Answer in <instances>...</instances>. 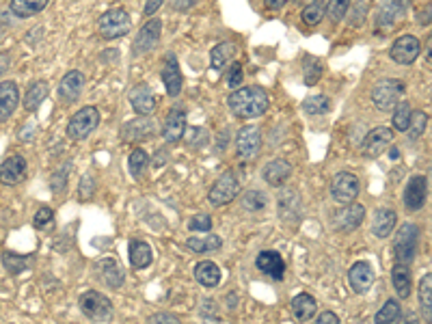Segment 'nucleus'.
<instances>
[{
	"label": "nucleus",
	"mask_w": 432,
	"mask_h": 324,
	"mask_svg": "<svg viewBox=\"0 0 432 324\" xmlns=\"http://www.w3.org/2000/svg\"><path fill=\"white\" fill-rule=\"evenodd\" d=\"M83 89H85V74L78 71V69H71V71H67L61 78V83H58V98L65 104H74L81 98Z\"/></svg>",
	"instance_id": "12"
},
{
	"label": "nucleus",
	"mask_w": 432,
	"mask_h": 324,
	"mask_svg": "<svg viewBox=\"0 0 432 324\" xmlns=\"http://www.w3.org/2000/svg\"><path fill=\"white\" fill-rule=\"evenodd\" d=\"M417 22H419L421 26H426V24H430V22H432V3H430V5H426L421 11H417Z\"/></svg>",
	"instance_id": "55"
},
{
	"label": "nucleus",
	"mask_w": 432,
	"mask_h": 324,
	"mask_svg": "<svg viewBox=\"0 0 432 324\" xmlns=\"http://www.w3.org/2000/svg\"><path fill=\"white\" fill-rule=\"evenodd\" d=\"M240 83H242V65L238 61H234L227 71V85L232 89H236V87H240Z\"/></svg>",
	"instance_id": "50"
},
{
	"label": "nucleus",
	"mask_w": 432,
	"mask_h": 324,
	"mask_svg": "<svg viewBox=\"0 0 432 324\" xmlns=\"http://www.w3.org/2000/svg\"><path fill=\"white\" fill-rule=\"evenodd\" d=\"M132 29V20H130V14L121 7L117 9H108L106 14L100 16V22H98V33L102 39H121L130 33Z\"/></svg>",
	"instance_id": "3"
},
{
	"label": "nucleus",
	"mask_w": 432,
	"mask_h": 324,
	"mask_svg": "<svg viewBox=\"0 0 432 324\" xmlns=\"http://www.w3.org/2000/svg\"><path fill=\"white\" fill-rule=\"evenodd\" d=\"M148 324H182V320H180L175 313H169V311H158V313H154V315L148 320Z\"/></svg>",
	"instance_id": "51"
},
{
	"label": "nucleus",
	"mask_w": 432,
	"mask_h": 324,
	"mask_svg": "<svg viewBox=\"0 0 432 324\" xmlns=\"http://www.w3.org/2000/svg\"><path fill=\"white\" fill-rule=\"evenodd\" d=\"M46 7H48L46 0H14L9 5V11L16 18H31V16H37L39 11H43Z\"/></svg>",
	"instance_id": "35"
},
{
	"label": "nucleus",
	"mask_w": 432,
	"mask_h": 324,
	"mask_svg": "<svg viewBox=\"0 0 432 324\" xmlns=\"http://www.w3.org/2000/svg\"><path fill=\"white\" fill-rule=\"evenodd\" d=\"M93 193H96V178L91 173H85L83 180H81V195L78 197L83 201H87V199H91Z\"/></svg>",
	"instance_id": "49"
},
{
	"label": "nucleus",
	"mask_w": 432,
	"mask_h": 324,
	"mask_svg": "<svg viewBox=\"0 0 432 324\" xmlns=\"http://www.w3.org/2000/svg\"><path fill=\"white\" fill-rule=\"evenodd\" d=\"M262 149V132L257 126H245L236 136V153L245 160H251Z\"/></svg>",
	"instance_id": "11"
},
{
	"label": "nucleus",
	"mask_w": 432,
	"mask_h": 324,
	"mask_svg": "<svg viewBox=\"0 0 432 324\" xmlns=\"http://www.w3.org/2000/svg\"><path fill=\"white\" fill-rule=\"evenodd\" d=\"M283 5H285V0H270V7H274V9L283 7Z\"/></svg>",
	"instance_id": "61"
},
{
	"label": "nucleus",
	"mask_w": 432,
	"mask_h": 324,
	"mask_svg": "<svg viewBox=\"0 0 432 324\" xmlns=\"http://www.w3.org/2000/svg\"><path fill=\"white\" fill-rule=\"evenodd\" d=\"M303 111L307 115H324L331 111V98L326 96H312L303 102Z\"/></svg>",
	"instance_id": "42"
},
{
	"label": "nucleus",
	"mask_w": 432,
	"mask_h": 324,
	"mask_svg": "<svg viewBox=\"0 0 432 324\" xmlns=\"http://www.w3.org/2000/svg\"><path fill=\"white\" fill-rule=\"evenodd\" d=\"M419 307L423 318L432 324V273L426 275L419 283Z\"/></svg>",
	"instance_id": "36"
},
{
	"label": "nucleus",
	"mask_w": 432,
	"mask_h": 324,
	"mask_svg": "<svg viewBox=\"0 0 432 324\" xmlns=\"http://www.w3.org/2000/svg\"><path fill=\"white\" fill-rule=\"evenodd\" d=\"M391 143H394V132L389 128H374L372 132H368L364 141V156L379 158L391 147Z\"/></svg>",
	"instance_id": "16"
},
{
	"label": "nucleus",
	"mask_w": 432,
	"mask_h": 324,
	"mask_svg": "<svg viewBox=\"0 0 432 324\" xmlns=\"http://www.w3.org/2000/svg\"><path fill=\"white\" fill-rule=\"evenodd\" d=\"M292 176V165L283 158L270 160L268 165L262 169V178L268 186H283Z\"/></svg>",
	"instance_id": "22"
},
{
	"label": "nucleus",
	"mask_w": 432,
	"mask_h": 324,
	"mask_svg": "<svg viewBox=\"0 0 432 324\" xmlns=\"http://www.w3.org/2000/svg\"><path fill=\"white\" fill-rule=\"evenodd\" d=\"M160 35H163V22H160V20H150V22H145V24L140 26L138 35L134 37L132 52H134L136 56L152 52V50L158 46Z\"/></svg>",
	"instance_id": "9"
},
{
	"label": "nucleus",
	"mask_w": 432,
	"mask_h": 324,
	"mask_svg": "<svg viewBox=\"0 0 432 324\" xmlns=\"http://www.w3.org/2000/svg\"><path fill=\"white\" fill-rule=\"evenodd\" d=\"M314 324H339V318L333 311H322V313L316 315Z\"/></svg>",
	"instance_id": "54"
},
{
	"label": "nucleus",
	"mask_w": 432,
	"mask_h": 324,
	"mask_svg": "<svg viewBox=\"0 0 432 324\" xmlns=\"http://www.w3.org/2000/svg\"><path fill=\"white\" fill-rule=\"evenodd\" d=\"M156 132V121L150 117H136L130 119L123 128H121V138L128 143H140L145 141L148 136H154Z\"/></svg>",
	"instance_id": "17"
},
{
	"label": "nucleus",
	"mask_w": 432,
	"mask_h": 324,
	"mask_svg": "<svg viewBox=\"0 0 432 324\" xmlns=\"http://www.w3.org/2000/svg\"><path fill=\"white\" fill-rule=\"evenodd\" d=\"M148 165H150V156H148L145 149H138V147H136V149L130 153V158H128V169H130V173H132L136 180L143 178V171L148 169Z\"/></svg>",
	"instance_id": "38"
},
{
	"label": "nucleus",
	"mask_w": 432,
	"mask_h": 324,
	"mask_svg": "<svg viewBox=\"0 0 432 324\" xmlns=\"http://www.w3.org/2000/svg\"><path fill=\"white\" fill-rule=\"evenodd\" d=\"M20 104V89L14 80L0 83V123H5Z\"/></svg>",
	"instance_id": "19"
},
{
	"label": "nucleus",
	"mask_w": 432,
	"mask_h": 324,
	"mask_svg": "<svg viewBox=\"0 0 432 324\" xmlns=\"http://www.w3.org/2000/svg\"><path fill=\"white\" fill-rule=\"evenodd\" d=\"M128 258H130V264L132 268L140 270V268H148L154 260V251L148 242L143 240H132L130 247H128Z\"/></svg>",
	"instance_id": "26"
},
{
	"label": "nucleus",
	"mask_w": 432,
	"mask_h": 324,
	"mask_svg": "<svg viewBox=\"0 0 432 324\" xmlns=\"http://www.w3.org/2000/svg\"><path fill=\"white\" fill-rule=\"evenodd\" d=\"M128 98H130V104H132V108H134V113L138 117L152 115L156 111V104H158V100H156V96H154V91H152L150 85H136L130 91Z\"/></svg>",
	"instance_id": "15"
},
{
	"label": "nucleus",
	"mask_w": 432,
	"mask_h": 324,
	"mask_svg": "<svg viewBox=\"0 0 432 324\" xmlns=\"http://www.w3.org/2000/svg\"><path fill=\"white\" fill-rule=\"evenodd\" d=\"M400 318H402V307L398 300L391 298L379 309V313L374 315V324H398Z\"/></svg>",
	"instance_id": "37"
},
{
	"label": "nucleus",
	"mask_w": 432,
	"mask_h": 324,
	"mask_svg": "<svg viewBox=\"0 0 432 324\" xmlns=\"http://www.w3.org/2000/svg\"><path fill=\"white\" fill-rule=\"evenodd\" d=\"M78 305H81V311L85 313V318H89L91 322H108L113 320V303L108 300V296L96 292V290H89L85 292L81 298H78Z\"/></svg>",
	"instance_id": "5"
},
{
	"label": "nucleus",
	"mask_w": 432,
	"mask_h": 324,
	"mask_svg": "<svg viewBox=\"0 0 432 324\" xmlns=\"http://www.w3.org/2000/svg\"><path fill=\"white\" fill-rule=\"evenodd\" d=\"M163 83H165V89L171 98L180 96L182 91V85H184V78H182V71H180V65H178V59L173 52H169L165 56V65H163Z\"/></svg>",
	"instance_id": "18"
},
{
	"label": "nucleus",
	"mask_w": 432,
	"mask_h": 324,
	"mask_svg": "<svg viewBox=\"0 0 432 324\" xmlns=\"http://www.w3.org/2000/svg\"><path fill=\"white\" fill-rule=\"evenodd\" d=\"M98 275L102 279V283H106L113 290H119L123 285V270L119 266V262L115 258H104L98 264Z\"/></svg>",
	"instance_id": "25"
},
{
	"label": "nucleus",
	"mask_w": 432,
	"mask_h": 324,
	"mask_svg": "<svg viewBox=\"0 0 432 324\" xmlns=\"http://www.w3.org/2000/svg\"><path fill=\"white\" fill-rule=\"evenodd\" d=\"M374 283V268L370 262H354L348 270V285L354 294H364Z\"/></svg>",
	"instance_id": "13"
},
{
	"label": "nucleus",
	"mask_w": 432,
	"mask_h": 324,
	"mask_svg": "<svg viewBox=\"0 0 432 324\" xmlns=\"http://www.w3.org/2000/svg\"><path fill=\"white\" fill-rule=\"evenodd\" d=\"M11 65V59H9V54H5V52H0V76H3V71L7 69Z\"/></svg>",
	"instance_id": "57"
},
{
	"label": "nucleus",
	"mask_w": 432,
	"mask_h": 324,
	"mask_svg": "<svg viewBox=\"0 0 432 324\" xmlns=\"http://www.w3.org/2000/svg\"><path fill=\"white\" fill-rule=\"evenodd\" d=\"M266 206H268V197L262 191H249L242 197V208L249 212H262L266 210Z\"/></svg>",
	"instance_id": "43"
},
{
	"label": "nucleus",
	"mask_w": 432,
	"mask_h": 324,
	"mask_svg": "<svg viewBox=\"0 0 432 324\" xmlns=\"http://www.w3.org/2000/svg\"><path fill=\"white\" fill-rule=\"evenodd\" d=\"M391 279H394V288L398 292L400 298H408L411 294V285H413V277H411V268L404 264H396L391 270Z\"/></svg>",
	"instance_id": "34"
},
{
	"label": "nucleus",
	"mask_w": 432,
	"mask_h": 324,
	"mask_svg": "<svg viewBox=\"0 0 432 324\" xmlns=\"http://www.w3.org/2000/svg\"><path fill=\"white\" fill-rule=\"evenodd\" d=\"M160 7H163V0H150L145 5V16H154Z\"/></svg>",
	"instance_id": "56"
},
{
	"label": "nucleus",
	"mask_w": 432,
	"mask_h": 324,
	"mask_svg": "<svg viewBox=\"0 0 432 324\" xmlns=\"http://www.w3.org/2000/svg\"><path fill=\"white\" fill-rule=\"evenodd\" d=\"M417 245H419V227L415 223H404L398 229V236L394 242V253H396L398 264L408 266L415 260Z\"/></svg>",
	"instance_id": "4"
},
{
	"label": "nucleus",
	"mask_w": 432,
	"mask_h": 324,
	"mask_svg": "<svg viewBox=\"0 0 432 324\" xmlns=\"http://www.w3.org/2000/svg\"><path fill=\"white\" fill-rule=\"evenodd\" d=\"M67 171H69V165H65L63 169H56V171H54V176H52V180H50L52 193H56V195H63V193H65V188H67Z\"/></svg>",
	"instance_id": "46"
},
{
	"label": "nucleus",
	"mask_w": 432,
	"mask_h": 324,
	"mask_svg": "<svg viewBox=\"0 0 432 324\" xmlns=\"http://www.w3.org/2000/svg\"><path fill=\"white\" fill-rule=\"evenodd\" d=\"M240 193V182L234 171H225L210 188V203L212 206H227L232 203Z\"/></svg>",
	"instance_id": "7"
},
{
	"label": "nucleus",
	"mask_w": 432,
	"mask_h": 324,
	"mask_svg": "<svg viewBox=\"0 0 432 324\" xmlns=\"http://www.w3.org/2000/svg\"><path fill=\"white\" fill-rule=\"evenodd\" d=\"M184 132H186V111L180 108V106H175V108L169 111V115L165 119L163 138L167 143H178V141H182Z\"/></svg>",
	"instance_id": "20"
},
{
	"label": "nucleus",
	"mask_w": 432,
	"mask_h": 324,
	"mask_svg": "<svg viewBox=\"0 0 432 324\" xmlns=\"http://www.w3.org/2000/svg\"><path fill=\"white\" fill-rule=\"evenodd\" d=\"M195 5V0H184V3H182V0H175V3H173V9H190Z\"/></svg>",
	"instance_id": "58"
},
{
	"label": "nucleus",
	"mask_w": 432,
	"mask_h": 324,
	"mask_svg": "<svg viewBox=\"0 0 432 324\" xmlns=\"http://www.w3.org/2000/svg\"><path fill=\"white\" fill-rule=\"evenodd\" d=\"M188 229L190 231H199V233H207L212 229V218L207 214H197L188 221Z\"/></svg>",
	"instance_id": "48"
},
{
	"label": "nucleus",
	"mask_w": 432,
	"mask_h": 324,
	"mask_svg": "<svg viewBox=\"0 0 432 324\" xmlns=\"http://www.w3.org/2000/svg\"><path fill=\"white\" fill-rule=\"evenodd\" d=\"M26 171H29L26 158L20 153H14V156H9L0 162V184L18 186L26 178Z\"/></svg>",
	"instance_id": "10"
},
{
	"label": "nucleus",
	"mask_w": 432,
	"mask_h": 324,
	"mask_svg": "<svg viewBox=\"0 0 432 324\" xmlns=\"http://www.w3.org/2000/svg\"><path fill=\"white\" fill-rule=\"evenodd\" d=\"M33 260V255H18V253H3V266L9 270V275H20L22 270L29 268V262Z\"/></svg>",
	"instance_id": "41"
},
{
	"label": "nucleus",
	"mask_w": 432,
	"mask_h": 324,
	"mask_svg": "<svg viewBox=\"0 0 432 324\" xmlns=\"http://www.w3.org/2000/svg\"><path fill=\"white\" fill-rule=\"evenodd\" d=\"M236 54H238V46L232 44V41H223V44H219V46L212 50L210 63H212V67H214L216 71H223L230 63H234V56H236Z\"/></svg>",
	"instance_id": "28"
},
{
	"label": "nucleus",
	"mask_w": 432,
	"mask_h": 324,
	"mask_svg": "<svg viewBox=\"0 0 432 324\" xmlns=\"http://www.w3.org/2000/svg\"><path fill=\"white\" fill-rule=\"evenodd\" d=\"M46 98H48V83L46 80H35V83L29 85V89L24 93V108L29 113H35L43 104Z\"/></svg>",
	"instance_id": "31"
},
{
	"label": "nucleus",
	"mask_w": 432,
	"mask_h": 324,
	"mask_svg": "<svg viewBox=\"0 0 432 324\" xmlns=\"http://www.w3.org/2000/svg\"><path fill=\"white\" fill-rule=\"evenodd\" d=\"M320 74H322V65L318 61H312V67L305 71V83L307 85H316V80L320 78Z\"/></svg>",
	"instance_id": "52"
},
{
	"label": "nucleus",
	"mask_w": 432,
	"mask_h": 324,
	"mask_svg": "<svg viewBox=\"0 0 432 324\" xmlns=\"http://www.w3.org/2000/svg\"><path fill=\"white\" fill-rule=\"evenodd\" d=\"M426 193H428V184H426V178L423 176H413L406 184V191H404V206L408 212H417L423 208L426 203Z\"/></svg>",
	"instance_id": "21"
},
{
	"label": "nucleus",
	"mask_w": 432,
	"mask_h": 324,
	"mask_svg": "<svg viewBox=\"0 0 432 324\" xmlns=\"http://www.w3.org/2000/svg\"><path fill=\"white\" fill-rule=\"evenodd\" d=\"M411 117H413V108H411L408 102L402 100V102L396 106V111H394L391 123H394V128H396L398 132H406V130H408V123H411Z\"/></svg>",
	"instance_id": "40"
},
{
	"label": "nucleus",
	"mask_w": 432,
	"mask_h": 324,
	"mask_svg": "<svg viewBox=\"0 0 432 324\" xmlns=\"http://www.w3.org/2000/svg\"><path fill=\"white\" fill-rule=\"evenodd\" d=\"M426 56H428V61L432 63V33H430V37H428V41H426Z\"/></svg>",
	"instance_id": "59"
},
{
	"label": "nucleus",
	"mask_w": 432,
	"mask_h": 324,
	"mask_svg": "<svg viewBox=\"0 0 432 324\" xmlns=\"http://www.w3.org/2000/svg\"><path fill=\"white\" fill-rule=\"evenodd\" d=\"M255 264L259 268V273H264L266 277L274 279V281H283L285 275V262L277 251H262L255 258Z\"/></svg>",
	"instance_id": "23"
},
{
	"label": "nucleus",
	"mask_w": 432,
	"mask_h": 324,
	"mask_svg": "<svg viewBox=\"0 0 432 324\" xmlns=\"http://www.w3.org/2000/svg\"><path fill=\"white\" fill-rule=\"evenodd\" d=\"M366 14H368V5H366V3L354 5V11H352V20H350V24H352V26H361Z\"/></svg>",
	"instance_id": "53"
},
{
	"label": "nucleus",
	"mask_w": 432,
	"mask_h": 324,
	"mask_svg": "<svg viewBox=\"0 0 432 324\" xmlns=\"http://www.w3.org/2000/svg\"><path fill=\"white\" fill-rule=\"evenodd\" d=\"M227 104H230V111L236 117L253 119V117H262L268 111L270 100H268V93L262 87H242V89H236L227 98Z\"/></svg>",
	"instance_id": "1"
},
{
	"label": "nucleus",
	"mask_w": 432,
	"mask_h": 324,
	"mask_svg": "<svg viewBox=\"0 0 432 324\" xmlns=\"http://www.w3.org/2000/svg\"><path fill=\"white\" fill-rule=\"evenodd\" d=\"M186 247L195 253H212V251H219L223 247V240L221 236L216 233H207V236H192L186 240Z\"/></svg>",
	"instance_id": "30"
},
{
	"label": "nucleus",
	"mask_w": 432,
	"mask_h": 324,
	"mask_svg": "<svg viewBox=\"0 0 432 324\" xmlns=\"http://www.w3.org/2000/svg\"><path fill=\"white\" fill-rule=\"evenodd\" d=\"M292 313L299 322H309L312 318L318 315V303L312 294L301 292L292 298Z\"/></svg>",
	"instance_id": "27"
},
{
	"label": "nucleus",
	"mask_w": 432,
	"mask_h": 324,
	"mask_svg": "<svg viewBox=\"0 0 432 324\" xmlns=\"http://www.w3.org/2000/svg\"><path fill=\"white\" fill-rule=\"evenodd\" d=\"M195 279L203 285V288H216L221 283V268L214 262H199L195 266Z\"/></svg>",
	"instance_id": "32"
},
{
	"label": "nucleus",
	"mask_w": 432,
	"mask_h": 324,
	"mask_svg": "<svg viewBox=\"0 0 432 324\" xmlns=\"http://www.w3.org/2000/svg\"><path fill=\"white\" fill-rule=\"evenodd\" d=\"M52 221H54V210H52V208H48V206L39 208V210H37V214L33 216V225H35L37 229H43V227L52 225Z\"/></svg>",
	"instance_id": "47"
},
{
	"label": "nucleus",
	"mask_w": 432,
	"mask_h": 324,
	"mask_svg": "<svg viewBox=\"0 0 432 324\" xmlns=\"http://www.w3.org/2000/svg\"><path fill=\"white\" fill-rule=\"evenodd\" d=\"M100 126V111L96 106H83L78 113L71 115L67 123V136L74 141H85Z\"/></svg>",
	"instance_id": "6"
},
{
	"label": "nucleus",
	"mask_w": 432,
	"mask_h": 324,
	"mask_svg": "<svg viewBox=\"0 0 432 324\" xmlns=\"http://www.w3.org/2000/svg\"><path fill=\"white\" fill-rule=\"evenodd\" d=\"M396 223H398V216L391 208H379L374 214V221H372V231L379 238H389Z\"/></svg>",
	"instance_id": "29"
},
{
	"label": "nucleus",
	"mask_w": 432,
	"mask_h": 324,
	"mask_svg": "<svg viewBox=\"0 0 432 324\" xmlns=\"http://www.w3.org/2000/svg\"><path fill=\"white\" fill-rule=\"evenodd\" d=\"M426 123H428V115L423 111H413V117H411V123H408V130H406L411 141H417L423 134Z\"/></svg>",
	"instance_id": "44"
},
{
	"label": "nucleus",
	"mask_w": 432,
	"mask_h": 324,
	"mask_svg": "<svg viewBox=\"0 0 432 324\" xmlns=\"http://www.w3.org/2000/svg\"><path fill=\"white\" fill-rule=\"evenodd\" d=\"M419 52H421L419 39L413 37V35H402V37H398V39L394 41L389 54H391V59H394L396 63H400V65H411V63L419 56Z\"/></svg>",
	"instance_id": "14"
},
{
	"label": "nucleus",
	"mask_w": 432,
	"mask_h": 324,
	"mask_svg": "<svg viewBox=\"0 0 432 324\" xmlns=\"http://www.w3.org/2000/svg\"><path fill=\"white\" fill-rule=\"evenodd\" d=\"M326 7H329V3H324V0H314V3L303 7V14H301L303 22L309 26H316L326 16Z\"/></svg>",
	"instance_id": "39"
},
{
	"label": "nucleus",
	"mask_w": 432,
	"mask_h": 324,
	"mask_svg": "<svg viewBox=\"0 0 432 324\" xmlns=\"http://www.w3.org/2000/svg\"><path fill=\"white\" fill-rule=\"evenodd\" d=\"M406 91V85L398 78H385L381 83L374 85L372 89V102L381 111H396V106L402 102Z\"/></svg>",
	"instance_id": "2"
},
{
	"label": "nucleus",
	"mask_w": 432,
	"mask_h": 324,
	"mask_svg": "<svg viewBox=\"0 0 432 324\" xmlns=\"http://www.w3.org/2000/svg\"><path fill=\"white\" fill-rule=\"evenodd\" d=\"M364 218H366V208L361 206V203H350L346 210H341V218H339V229H344V231H352V229H356L359 225L364 223Z\"/></svg>",
	"instance_id": "33"
},
{
	"label": "nucleus",
	"mask_w": 432,
	"mask_h": 324,
	"mask_svg": "<svg viewBox=\"0 0 432 324\" xmlns=\"http://www.w3.org/2000/svg\"><path fill=\"white\" fill-rule=\"evenodd\" d=\"M404 324H419V318H417V313H408L406 315V322Z\"/></svg>",
	"instance_id": "60"
},
{
	"label": "nucleus",
	"mask_w": 432,
	"mask_h": 324,
	"mask_svg": "<svg viewBox=\"0 0 432 324\" xmlns=\"http://www.w3.org/2000/svg\"><path fill=\"white\" fill-rule=\"evenodd\" d=\"M348 11H350V3H348V0H333V3H329V7H326V16H329L331 22L344 20Z\"/></svg>",
	"instance_id": "45"
},
{
	"label": "nucleus",
	"mask_w": 432,
	"mask_h": 324,
	"mask_svg": "<svg viewBox=\"0 0 432 324\" xmlns=\"http://www.w3.org/2000/svg\"><path fill=\"white\" fill-rule=\"evenodd\" d=\"M359 191H361V184H359V178L350 171H341L331 180V197L337 203H344V206L354 203V199L359 197Z\"/></svg>",
	"instance_id": "8"
},
{
	"label": "nucleus",
	"mask_w": 432,
	"mask_h": 324,
	"mask_svg": "<svg viewBox=\"0 0 432 324\" xmlns=\"http://www.w3.org/2000/svg\"><path fill=\"white\" fill-rule=\"evenodd\" d=\"M404 14H406L404 3H385L381 11L376 14V31L381 33L391 31L400 22V18H404Z\"/></svg>",
	"instance_id": "24"
}]
</instances>
